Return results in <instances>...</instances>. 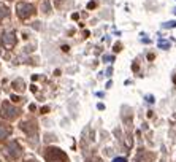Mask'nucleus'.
Here are the masks:
<instances>
[{
	"instance_id": "f257e3e1",
	"label": "nucleus",
	"mask_w": 176,
	"mask_h": 162,
	"mask_svg": "<svg viewBox=\"0 0 176 162\" xmlns=\"http://www.w3.org/2000/svg\"><path fill=\"white\" fill-rule=\"evenodd\" d=\"M45 159H46V162H68L67 154H65L62 149L52 148V146L46 148V151H45Z\"/></svg>"
},
{
	"instance_id": "f03ea898",
	"label": "nucleus",
	"mask_w": 176,
	"mask_h": 162,
	"mask_svg": "<svg viewBox=\"0 0 176 162\" xmlns=\"http://www.w3.org/2000/svg\"><path fill=\"white\" fill-rule=\"evenodd\" d=\"M21 115V110L16 108L13 103L10 102H3L2 103V108H0V116L7 121H14L18 116Z\"/></svg>"
},
{
	"instance_id": "7ed1b4c3",
	"label": "nucleus",
	"mask_w": 176,
	"mask_h": 162,
	"mask_svg": "<svg viewBox=\"0 0 176 162\" xmlns=\"http://www.w3.org/2000/svg\"><path fill=\"white\" fill-rule=\"evenodd\" d=\"M16 13H18L19 19H29L30 16H34L37 13L35 7L32 3H27V2H19L16 5Z\"/></svg>"
},
{
	"instance_id": "20e7f679",
	"label": "nucleus",
	"mask_w": 176,
	"mask_h": 162,
	"mask_svg": "<svg viewBox=\"0 0 176 162\" xmlns=\"http://www.w3.org/2000/svg\"><path fill=\"white\" fill-rule=\"evenodd\" d=\"M21 154H22V149H21V146H19L18 142H10L7 146H5V156H7L10 160L18 159Z\"/></svg>"
},
{
	"instance_id": "39448f33",
	"label": "nucleus",
	"mask_w": 176,
	"mask_h": 162,
	"mask_svg": "<svg viewBox=\"0 0 176 162\" xmlns=\"http://www.w3.org/2000/svg\"><path fill=\"white\" fill-rule=\"evenodd\" d=\"M16 44V33L14 32H5L2 35V46L7 48V49H11L14 48Z\"/></svg>"
},
{
	"instance_id": "423d86ee",
	"label": "nucleus",
	"mask_w": 176,
	"mask_h": 162,
	"mask_svg": "<svg viewBox=\"0 0 176 162\" xmlns=\"http://www.w3.org/2000/svg\"><path fill=\"white\" fill-rule=\"evenodd\" d=\"M19 127L27 133V135H34V133H37V122L35 121H24V122H21Z\"/></svg>"
},
{
	"instance_id": "0eeeda50",
	"label": "nucleus",
	"mask_w": 176,
	"mask_h": 162,
	"mask_svg": "<svg viewBox=\"0 0 176 162\" xmlns=\"http://www.w3.org/2000/svg\"><path fill=\"white\" fill-rule=\"evenodd\" d=\"M11 132H13L11 126L5 124V122H0V140H5L7 137H10V135H11Z\"/></svg>"
},
{
	"instance_id": "6e6552de",
	"label": "nucleus",
	"mask_w": 176,
	"mask_h": 162,
	"mask_svg": "<svg viewBox=\"0 0 176 162\" xmlns=\"http://www.w3.org/2000/svg\"><path fill=\"white\" fill-rule=\"evenodd\" d=\"M154 157H156V154L154 153H148V151H143L136 156V162H152Z\"/></svg>"
},
{
	"instance_id": "1a4fd4ad",
	"label": "nucleus",
	"mask_w": 176,
	"mask_h": 162,
	"mask_svg": "<svg viewBox=\"0 0 176 162\" xmlns=\"http://www.w3.org/2000/svg\"><path fill=\"white\" fill-rule=\"evenodd\" d=\"M13 89H14V91H18V92H22L24 89H25L24 81L21 80V78H18V80H14V81H13Z\"/></svg>"
},
{
	"instance_id": "9d476101",
	"label": "nucleus",
	"mask_w": 176,
	"mask_h": 162,
	"mask_svg": "<svg viewBox=\"0 0 176 162\" xmlns=\"http://www.w3.org/2000/svg\"><path fill=\"white\" fill-rule=\"evenodd\" d=\"M10 16V10L8 7H5L3 3H0V21H3L5 18H8Z\"/></svg>"
},
{
	"instance_id": "9b49d317",
	"label": "nucleus",
	"mask_w": 176,
	"mask_h": 162,
	"mask_svg": "<svg viewBox=\"0 0 176 162\" xmlns=\"http://www.w3.org/2000/svg\"><path fill=\"white\" fill-rule=\"evenodd\" d=\"M159 46L163 48V49H167V48H170V43H168V41H163V40H160V41H159Z\"/></svg>"
},
{
	"instance_id": "f8f14e48",
	"label": "nucleus",
	"mask_w": 176,
	"mask_h": 162,
	"mask_svg": "<svg viewBox=\"0 0 176 162\" xmlns=\"http://www.w3.org/2000/svg\"><path fill=\"white\" fill-rule=\"evenodd\" d=\"M113 162H127V159H125V157H116Z\"/></svg>"
},
{
	"instance_id": "ddd939ff",
	"label": "nucleus",
	"mask_w": 176,
	"mask_h": 162,
	"mask_svg": "<svg viewBox=\"0 0 176 162\" xmlns=\"http://www.w3.org/2000/svg\"><path fill=\"white\" fill-rule=\"evenodd\" d=\"M87 162H102L98 157H92V159H87Z\"/></svg>"
},
{
	"instance_id": "4468645a",
	"label": "nucleus",
	"mask_w": 176,
	"mask_h": 162,
	"mask_svg": "<svg viewBox=\"0 0 176 162\" xmlns=\"http://www.w3.org/2000/svg\"><path fill=\"white\" fill-rule=\"evenodd\" d=\"M95 5H97L95 2H91L89 5H87V8H89V10H92V8H95Z\"/></svg>"
},
{
	"instance_id": "2eb2a0df",
	"label": "nucleus",
	"mask_w": 176,
	"mask_h": 162,
	"mask_svg": "<svg viewBox=\"0 0 176 162\" xmlns=\"http://www.w3.org/2000/svg\"><path fill=\"white\" fill-rule=\"evenodd\" d=\"M121 48H122V46H121L119 43H118V44H114V51H121Z\"/></svg>"
},
{
	"instance_id": "dca6fc26",
	"label": "nucleus",
	"mask_w": 176,
	"mask_h": 162,
	"mask_svg": "<svg viewBox=\"0 0 176 162\" xmlns=\"http://www.w3.org/2000/svg\"><path fill=\"white\" fill-rule=\"evenodd\" d=\"M11 100H13V102H19L21 99H19L18 96H11Z\"/></svg>"
},
{
	"instance_id": "f3484780",
	"label": "nucleus",
	"mask_w": 176,
	"mask_h": 162,
	"mask_svg": "<svg viewBox=\"0 0 176 162\" xmlns=\"http://www.w3.org/2000/svg\"><path fill=\"white\" fill-rule=\"evenodd\" d=\"M163 27H176V22H172V24H165Z\"/></svg>"
},
{
	"instance_id": "a211bd4d",
	"label": "nucleus",
	"mask_w": 176,
	"mask_h": 162,
	"mask_svg": "<svg viewBox=\"0 0 176 162\" xmlns=\"http://www.w3.org/2000/svg\"><path fill=\"white\" fill-rule=\"evenodd\" d=\"M48 111H49L48 107H43V108H41V113H48Z\"/></svg>"
},
{
	"instance_id": "6ab92c4d",
	"label": "nucleus",
	"mask_w": 176,
	"mask_h": 162,
	"mask_svg": "<svg viewBox=\"0 0 176 162\" xmlns=\"http://www.w3.org/2000/svg\"><path fill=\"white\" fill-rule=\"evenodd\" d=\"M173 81H175V83H176V76H175V78H173Z\"/></svg>"
},
{
	"instance_id": "aec40b11",
	"label": "nucleus",
	"mask_w": 176,
	"mask_h": 162,
	"mask_svg": "<svg viewBox=\"0 0 176 162\" xmlns=\"http://www.w3.org/2000/svg\"><path fill=\"white\" fill-rule=\"evenodd\" d=\"M27 162H34V160H27Z\"/></svg>"
}]
</instances>
